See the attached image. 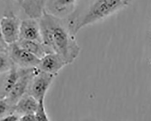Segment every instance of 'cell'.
I'll use <instances>...</instances> for the list:
<instances>
[{
  "mask_svg": "<svg viewBox=\"0 0 151 121\" xmlns=\"http://www.w3.org/2000/svg\"><path fill=\"white\" fill-rule=\"evenodd\" d=\"M67 65L65 60L57 53H48L40 59L37 68L40 71L56 77L63 67Z\"/></svg>",
  "mask_w": 151,
  "mask_h": 121,
  "instance_id": "cell-9",
  "label": "cell"
},
{
  "mask_svg": "<svg viewBox=\"0 0 151 121\" xmlns=\"http://www.w3.org/2000/svg\"><path fill=\"white\" fill-rule=\"evenodd\" d=\"M135 0H79L76 10L66 19L76 36L84 28L103 21L129 6Z\"/></svg>",
  "mask_w": 151,
  "mask_h": 121,
  "instance_id": "cell-2",
  "label": "cell"
},
{
  "mask_svg": "<svg viewBox=\"0 0 151 121\" xmlns=\"http://www.w3.org/2000/svg\"><path fill=\"white\" fill-rule=\"evenodd\" d=\"M19 121H35V115L28 114L22 116L20 117Z\"/></svg>",
  "mask_w": 151,
  "mask_h": 121,
  "instance_id": "cell-15",
  "label": "cell"
},
{
  "mask_svg": "<svg viewBox=\"0 0 151 121\" xmlns=\"http://www.w3.org/2000/svg\"><path fill=\"white\" fill-rule=\"evenodd\" d=\"M17 43L19 46L34 54L40 59H41L46 54L50 53L41 42L34 41L19 40Z\"/></svg>",
  "mask_w": 151,
  "mask_h": 121,
  "instance_id": "cell-12",
  "label": "cell"
},
{
  "mask_svg": "<svg viewBox=\"0 0 151 121\" xmlns=\"http://www.w3.org/2000/svg\"><path fill=\"white\" fill-rule=\"evenodd\" d=\"M150 63H151V60H150Z\"/></svg>",
  "mask_w": 151,
  "mask_h": 121,
  "instance_id": "cell-17",
  "label": "cell"
},
{
  "mask_svg": "<svg viewBox=\"0 0 151 121\" xmlns=\"http://www.w3.org/2000/svg\"><path fill=\"white\" fill-rule=\"evenodd\" d=\"M39 104V101L27 93L15 106V112L21 116L28 114L35 115Z\"/></svg>",
  "mask_w": 151,
  "mask_h": 121,
  "instance_id": "cell-11",
  "label": "cell"
},
{
  "mask_svg": "<svg viewBox=\"0 0 151 121\" xmlns=\"http://www.w3.org/2000/svg\"><path fill=\"white\" fill-rule=\"evenodd\" d=\"M27 69L22 68L14 65L9 72L1 74V99L8 95L21 76Z\"/></svg>",
  "mask_w": 151,
  "mask_h": 121,
  "instance_id": "cell-10",
  "label": "cell"
},
{
  "mask_svg": "<svg viewBox=\"0 0 151 121\" xmlns=\"http://www.w3.org/2000/svg\"><path fill=\"white\" fill-rule=\"evenodd\" d=\"M20 40L34 41L42 43L39 18L28 17L22 20Z\"/></svg>",
  "mask_w": 151,
  "mask_h": 121,
  "instance_id": "cell-8",
  "label": "cell"
},
{
  "mask_svg": "<svg viewBox=\"0 0 151 121\" xmlns=\"http://www.w3.org/2000/svg\"><path fill=\"white\" fill-rule=\"evenodd\" d=\"M21 22L22 20L11 11L1 18V39L8 45L16 43L20 40Z\"/></svg>",
  "mask_w": 151,
  "mask_h": 121,
  "instance_id": "cell-3",
  "label": "cell"
},
{
  "mask_svg": "<svg viewBox=\"0 0 151 121\" xmlns=\"http://www.w3.org/2000/svg\"><path fill=\"white\" fill-rule=\"evenodd\" d=\"M39 20L42 43L48 51L59 54L67 65L74 62L81 49L66 19L57 17L44 11Z\"/></svg>",
  "mask_w": 151,
  "mask_h": 121,
  "instance_id": "cell-1",
  "label": "cell"
},
{
  "mask_svg": "<svg viewBox=\"0 0 151 121\" xmlns=\"http://www.w3.org/2000/svg\"><path fill=\"white\" fill-rule=\"evenodd\" d=\"M79 0H47L44 11L53 16L67 19L76 8Z\"/></svg>",
  "mask_w": 151,
  "mask_h": 121,
  "instance_id": "cell-7",
  "label": "cell"
},
{
  "mask_svg": "<svg viewBox=\"0 0 151 121\" xmlns=\"http://www.w3.org/2000/svg\"><path fill=\"white\" fill-rule=\"evenodd\" d=\"M21 116L17 113H11L1 118V121H19Z\"/></svg>",
  "mask_w": 151,
  "mask_h": 121,
  "instance_id": "cell-14",
  "label": "cell"
},
{
  "mask_svg": "<svg viewBox=\"0 0 151 121\" xmlns=\"http://www.w3.org/2000/svg\"><path fill=\"white\" fill-rule=\"evenodd\" d=\"M55 77L38 69L29 83L28 93L33 96L38 101L45 99L47 91Z\"/></svg>",
  "mask_w": 151,
  "mask_h": 121,
  "instance_id": "cell-4",
  "label": "cell"
},
{
  "mask_svg": "<svg viewBox=\"0 0 151 121\" xmlns=\"http://www.w3.org/2000/svg\"><path fill=\"white\" fill-rule=\"evenodd\" d=\"M38 69L37 67L27 69L21 76L8 95L4 98L10 104L15 106L18 101L27 93L29 83Z\"/></svg>",
  "mask_w": 151,
  "mask_h": 121,
  "instance_id": "cell-6",
  "label": "cell"
},
{
  "mask_svg": "<svg viewBox=\"0 0 151 121\" xmlns=\"http://www.w3.org/2000/svg\"><path fill=\"white\" fill-rule=\"evenodd\" d=\"M25 1H32V2H35V1H41V0H25Z\"/></svg>",
  "mask_w": 151,
  "mask_h": 121,
  "instance_id": "cell-16",
  "label": "cell"
},
{
  "mask_svg": "<svg viewBox=\"0 0 151 121\" xmlns=\"http://www.w3.org/2000/svg\"><path fill=\"white\" fill-rule=\"evenodd\" d=\"M8 52L15 65L22 68H37L40 59L29 52L17 43L9 45Z\"/></svg>",
  "mask_w": 151,
  "mask_h": 121,
  "instance_id": "cell-5",
  "label": "cell"
},
{
  "mask_svg": "<svg viewBox=\"0 0 151 121\" xmlns=\"http://www.w3.org/2000/svg\"><path fill=\"white\" fill-rule=\"evenodd\" d=\"M37 110L35 114V121H50L48 118L44 104V99L40 101Z\"/></svg>",
  "mask_w": 151,
  "mask_h": 121,
  "instance_id": "cell-13",
  "label": "cell"
}]
</instances>
